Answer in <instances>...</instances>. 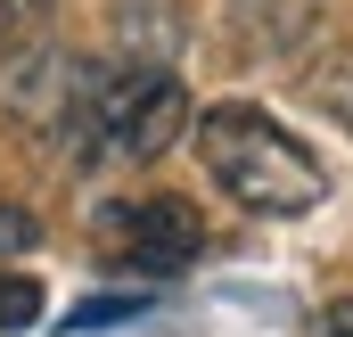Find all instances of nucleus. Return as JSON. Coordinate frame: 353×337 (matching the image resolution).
I'll return each mask as SVG.
<instances>
[{
	"instance_id": "4",
	"label": "nucleus",
	"mask_w": 353,
	"mask_h": 337,
	"mask_svg": "<svg viewBox=\"0 0 353 337\" xmlns=\"http://www.w3.org/2000/svg\"><path fill=\"white\" fill-rule=\"evenodd\" d=\"M107 231H115V247H132L140 263H189L205 247V222H197L189 198H132V206L107 214Z\"/></svg>"
},
{
	"instance_id": "7",
	"label": "nucleus",
	"mask_w": 353,
	"mask_h": 337,
	"mask_svg": "<svg viewBox=\"0 0 353 337\" xmlns=\"http://www.w3.org/2000/svg\"><path fill=\"white\" fill-rule=\"evenodd\" d=\"M41 17H50V0H0V50H17L25 33H41Z\"/></svg>"
},
{
	"instance_id": "9",
	"label": "nucleus",
	"mask_w": 353,
	"mask_h": 337,
	"mask_svg": "<svg viewBox=\"0 0 353 337\" xmlns=\"http://www.w3.org/2000/svg\"><path fill=\"white\" fill-rule=\"evenodd\" d=\"M321 337H353V296H337V305L321 313Z\"/></svg>"
},
{
	"instance_id": "8",
	"label": "nucleus",
	"mask_w": 353,
	"mask_h": 337,
	"mask_svg": "<svg viewBox=\"0 0 353 337\" xmlns=\"http://www.w3.org/2000/svg\"><path fill=\"white\" fill-rule=\"evenodd\" d=\"M41 239V222L25 214V206H0V255H17V247H33Z\"/></svg>"
},
{
	"instance_id": "1",
	"label": "nucleus",
	"mask_w": 353,
	"mask_h": 337,
	"mask_svg": "<svg viewBox=\"0 0 353 337\" xmlns=\"http://www.w3.org/2000/svg\"><path fill=\"white\" fill-rule=\"evenodd\" d=\"M197 157L222 181V198H239L247 214H312L329 198L321 157L247 99H222V107L197 115Z\"/></svg>"
},
{
	"instance_id": "2",
	"label": "nucleus",
	"mask_w": 353,
	"mask_h": 337,
	"mask_svg": "<svg viewBox=\"0 0 353 337\" xmlns=\"http://www.w3.org/2000/svg\"><path fill=\"white\" fill-rule=\"evenodd\" d=\"M181 132H189V90L173 83V66H99L83 90V115H74V140L66 157L83 173H123L165 157Z\"/></svg>"
},
{
	"instance_id": "3",
	"label": "nucleus",
	"mask_w": 353,
	"mask_h": 337,
	"mask_svg": "<svg viewBox=\"0 0 353 337\" xmlns=\"http://www.w3.org/2000/svg\"><path fill=\"white\" fill-rule=\"evenodd\" d=\"M90 75H99V58H83V50H58V41L17 50V66H8V83H0V107H8V124H17L25 140L66 148V140H74V115H83Z\"/></svg>"
},
{
	"instance_id": "5",
	"label": "nucleus",
	"mask_w": 353,
	"mask_h": 337,
	"mask_svg": "<svg viewBox=\"0 0 353 337\" xmlns=\"http://www.w3.org/2000/svg\"><path fill=\"white\" fill-rule=\"evenodd\" d=\"M115 41L132 66H173L189 41V17H181V0H115Z\"/></svg>"
},
{
	"instance_id": "6",
	"label": "nucleus",
	"mask_w": 353,
	"mask_h": 337,
	"mask_svg": "<svg viewBox=\"0 0 353 337\" xmlns=\"http://www.w3.org/2000/svg\"><path fill=\"white\" fill-rule=\"evenodd\" d=\"M33 313H41V288L17 280V271H0V329H25Z\"/></svg>"
}]
</instances>
